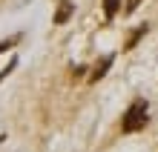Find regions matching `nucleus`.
<instances>
[{"instance_id":"obj_1","label":"nucleus","mask_w":158,"mask_h":152,"mask_svg":"<svg viewBox=\"0 0 158 152\" xmlns=\"http://www.w3.org/2000/svg\"><path fill=\"white\" fill-rule=\"evenodd\" d=\"M150 106H147V101H132L129 103V109L124 112V118H121V129L124 132H138V129H144L147 126V121H150Z\"/></svg>"},{"instance_id":"obj_2","label":"nucleus","mask_w":158,"mask_h":152,"mask_svg":"<svg viewBox=\"0 0 158 152\" xmlns=\"http://www.w3.org/2000/svg\"><path fill=\"white\" fill-rule=\"evenodd\" d=\"M72 14H75V3H72V0H60L58 12H55V23H58V26H63Z\"/></svg>"},{"instance_id":"obj_3","label":"nucleus","mask_w":158,"mask_h":152,"mask_svg":"<svg viewBox=\"0 0 158 152\" xmlns=\"http://www.w3.org/2000/svg\"><path fill=\"white\" fill-rule=\"evenodd\" d=\"M109 66H112V55H106V58H104V60L95 66V69L89 72V80H92V83H95V80H101V78L106 75V69H109Z\"/></svg>"},{"instance_id":"obj_4","label":"nucleus","mask_w":158,"mask_h":152,"mask_svg":"<svg viewBox=\"0 0 158 152\" xmlns=\"http://www.w3.org/2000/svg\"><path fill=\"white\" fill-rule=\"evenodd\" d=\"M144 35H147V23H144V26H138L135 32H129V37H127V43H124V49H127V52H129V49H135V43L141 40Z\"/></svg>"},{"instance_id":"obj_5","label":"nucleus","mask_w":158,"mask_h":152,"mask_svg":"<svg viewBox=\"0 0 158 152\" xmlns=\"http://www.w3.org/2000/svg\"><path fill=\"white\" fill-rule=\"evenodd\" d=\"M118 6H121V0H104V14H106V20H112V17L118 14Z\"/></svg>"},{"instance_id":"obj_6","label":"nucleus","mask_w":158,"mask_h":152,"mask_svg":"<svg viewBox=\"0 0 158 152\" xmlns=\"http://www.w3.org/2000/svg\"><path fill=\"white\" fill-rule=\"evenodd\" d=\"M138 3H141V0H127L124 12H127V14H129V12H135V9H138Z\"/></svg>"},{"instance_id":"obj_7","label":"nucleus","mask_w":158,"mask_h":152,"mask_svg":"<svg viewBox=\"0 0 158 152\" xmlns=\"http://www.w3.org/2000/svg\"><path fill=\"white\" fill-rule=\"evenodd\" d=\"M83 72H86V66H75L72 69V78H83Z\"/></svg>"},{"instance_id":"obj_8","label":"nucleus","mask_w":158,"mask_h":152,"mask_svg":"<svg viewBox=\"0 0 158 152\" xmlns=\"http://www.w3.org/2000/svg\"><path fill=\"white\" fill-rule=\"evenodd\" d=\"M12 43H15V40H6V43H0V52H3V49H9Z\"/></svg>"}]
</instances>
